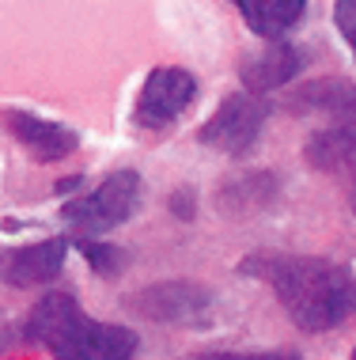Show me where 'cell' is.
I'll list each match as a JSON object with an SVG mask.
<instances>
[{"label": "cell", "mask_w": 356, "mask_h": 360, "mask_svg": "<svg viewBox=\"0 0 356 360\" xmlns=\"http://www.w3.org/2000/svg\"><path fill=\"white\" fill-rule=\"evenodd\" d=\"M239 274L258 277L273 288L277 304L303 334L338 330L352 315L356 285L352 274L338 262L311 255H281V250H254L239 262Z\"/></svg>", "instance_id": "cell-1"}, {"label": "cell", "mask_w": 356, "mask_h": 360, "mask_svg": "<svg viewBox=\"0 0 356 360\" xmlns=\"http://www.w3.org/2000/svg\"><path fill=\"white\" fill-rule=\"evenodd\" d=\"M23 334L53 360H133L140 349L137 330L91 319L69 292H46L27 315Z\"/></svg>", "instance_id": "cell-2"}, {"label": "cell", "mask_w": 356, "mask_h": 360, "mask_svg": "<svg viewBox=\"0 0 356 360\" xmlns=\"http://www.w3.org/2000/svg\"><path fill=\"white\" fill-rule=\"evenodd\" d=\"M140 174L137 171H114L99 182L91 193H76L61 205V220L72 236H107V231L121 228L125 220L140 205Z\"/></svg>", "instance_id": "cell-3"}, {"label": "cell", "mask_w": 356, "mask_h": 360, "mask_svg": "<svg viewBox=\"0 0 356 360\" xmlns=\"http://www.w3.org/2000/svg\"><path fill=\"white\" fill-rule=\"evenodd\" d=\"M269 122V103L254 91H232L220 99L213 118L197 129V141L205 148H216L224 155H243L258 144Z\"/></svg>", "instance_id": "cell-4"}, {"label": "cell", "mask_w": 356, "mask_h": 360, "mask_svg": "<svg viewBox=\"0 0 356 360\" xmlns=\"http://www.w3.org/2000/svg\"><path fill=\"white\" fill-rule=\"evenodd\" d=\"M125 307L148 323L167 326H197L213 311V292L201 281H156V285L125 296Z\"/></svg>", "instance_id": "cell-5"}, {"label": "cell", "mask_w": 356, "mask_h": 360, "mask_svg": "<svg viewBox=\"0 0 356 360\" xmlns=\"http://www.w3.org/2000/svg\"><path fill=\"white\" fill-rule=\"evenodd\" d=\"M197 99V76L182 65H159L148 72L137 106H133V122L140 129H167L186 114V106Z\"/></svg>", "instance_id": "cell-6"}, {"label": "cell", "mask_w": 356, "mask_h": 360, "mask_svg": "<svg viewBox=\"0 0 356 360\" xmlns=\"http://www.w3.org/2000/svg\"><path fill=\"white\" fill-rule=\"evenodd\" d=\"M65 262H69V239L50 236L27 243V247L0 250V281L8 288H34V285H50L61 277Z\"/></svg>", "instance_id": "cell-7"}, {"label": "cell", "mask_w": 356, "mask_h": 360, "mask_svg": "<svg viewBox=\"0 0 356 360\" xmlns=\"http://www.w3.org/2000/svg\"><path fill=\"white\" fill-rule=\"evenodd\" d=\"M4 129L34 155L38 163H61L80 148V133L61 122L38 118L27 110H4Z\"/></svg>", "instance_id": "cell-8"}, {"label": "cell", "mask_w": 356, "mask_h": 360, "mask_svg": "<svg viewBox=\"0 0 356 360\" xmlns=\"http://www.w3.org/2000/svg\"><path fill=\"white\" fill-rule=\"evenodd\" d=\"M300 69H303V57L292 42H284V38H265L262 50L250 53L243 61V84H246V91L265 95V91L284 87L288 80H296Z\"/></svg>", "instance_id": "cell-9"}, {"label": "cell", "mask_w": 356, "mask_h": 360, "mask_svg": "<svg viewBox=\"0 0 356 360\" xmlns=\"http://www.w3.org/2000/svg\"><path fill=\"white\" fill-rule=\"evenodd\" d=\"M258 38H284L307 12V0H232Z\"/></svg>", "instance_id": "cell-10"}, {"label": "cell", "mask_w": 356, "mask_h": 360, "mask_svg": "<svg viewBox=\"0 0 356 360\" xmlns=\"http://www.w3.org/2000/svg\"><path fill=\"white\" fill-rule=\"evenodd\" d=\"M307 163L315 171H338V174L352 171V122L315 133L307 141Z\"/></svg>", "instance_id": "cell-11"}, {"label": "cell", "mask_w": 356, "mask_h": 360, "mask_svg": "<svg viewBox=\"0 0 356 360\" xmlns=\"http://www.w3.org/2000/svg\"><path fill=\"white\" fill-rule=\"evenodd\" d=\"M288 106H292L296 114H307V110L352 114V84L349 80H315V84H303L300 91L288 95Z\"/></svg>", "instance_id": "cell-12"}, {"label": "cell", "mask_w": 356, "mask_h": 360, "mask_svg": "<svg viewBox=\"0 0 356 360\" xmlns=\"http://www.w3.org/2000/svg\"><path fill=\"white\" fill-rule=\"evenodd\" d=\"M69 247H76L84 255V262H88V266L95 269V274L99 277H121V269H125V250L121 247H110V243H103L99 236L95 239H88V236H76Z\"/></svg>", "instance_id": "cell-13"}, {"label": "cell", "mask_w": 356, "mask_h": 360, "mask_svg": "<svg viewBox=\"0 0 356 360\" xmlns=\"http://www.w3.org/2000/svg\"><path fill=\"white\" fill-rule=\"evenodd\" d=\"M182 360H303L296 349H262V353H190Z\"/></svg>", "instance_id": "cell-14"}, {"label": "cell", "mask_w": 356, "mask_h": 360, "mask_svg": "<svg viewBox=\"0 0 356 360\" xmlns=\"http://www.w3.org/2000/svg\"><path fill=\"white\" fill-rule=\"evenodd\" d=\"M352 8H356V0H338L334 4V23H338V34L345 38V42H356V23H352Z\"/></svg>", "instance_id": "cell-15"}, {"label": "cell", "mask_w": 356, "mask_h": 360, "mask_svg": "<svg viewBox=\"0 0 356 360\" xmlns=\"http://www.w3.org/2000/svg\"><path fill=\"white\" fill-rule=\"evenodd\" d=\"M80 186H84V179H80V174H72V179L57 182V193H69V190H80Z\"/></svg>", "instance_id": "cell-16"}]
</instances>
